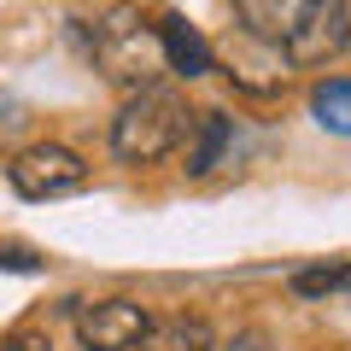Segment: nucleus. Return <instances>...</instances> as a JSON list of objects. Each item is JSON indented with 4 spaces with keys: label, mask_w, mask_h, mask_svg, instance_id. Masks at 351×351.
Masks as SVG:
<instances>
[{
    "label": "nucleus",
    "mask_w": 351,
    "mask_h": 351,
    "mask_svg": "<svg viewBox=\"0 0 351 351\" xmlns=\"http://www.w3.org/2000/svg\"><path fill=\"white\" fill-rule=\"evenodd\" d=\"M339 287H351V269H299L293 276V293H304V299H328Z\"/></svg>",
    "instance_id": "obj_11"
},
{
    "label": "nucleus",
    "mask_w": 351,
    "mask_h": 351,
    "mask_svg": "<svg viewBox=\"0 0 351 351\" xmlns=\"http://www.w3.org/2000/svg\"><path fill=\"white\" fill-rule=\"evenodd\" d=\"M311 112L328 135H351V82L346 76H328V82L311 88Z\"/></svg>",
    "instance_id": "obj_10"
},
{
    "label": "nucleus",
    "mask_w": 351,
    "mask_h": 351,
    "mask_svg": "<svg viewBox=\"0 0 351 351\" xmlns=\"http://www.w3.org/2000/svg\"><path fill=\"white\" fill-rule=\"evenodd\" d=\"M88 53H94V71L106 76L112 88L135 94V88H152L164 71V41H158V24H147L141 6H112V12L94 24L88 36Z\"/></svg>",
    "instance_id": "obj_1"
},
{
    "label": "nucleus",
    "mask_w": 351,
    "mask_h": 351,
    "mask_svg": "<svg viewBox=\"0 0 351 351\" xmlns=\"http://www.w3.org/2000/svg\"><path fill=\"white\" fill-rule=\"evenodd\" d=\"M188 106L176 100L170 88H135L123 100V112L112 117V152L123 164H158L170 158L176 147H182V135H188Z\"/></svg>",
    "instance_id": "obj_2"
},
{
    "label": "nucleus",
    "mask_w": 351,
    "mask_h": 351,
    "mask_svg": "<svg viewBox=\"0 0 351 351\" xmlns=\"http://www.w3.org/2000/svg\"><path fill=\"white\" fill-rule=\"evenodd\" d=\"M304 0H234V29L252 41H269V47H281L287 41V29L299 24Z\"/></svg>",
    "instance_id": "obj_7"
},
{
    "label": "nucleus",
    "mask_w": 351,
    "mask_h": 351,
    "mask_svg": "<svg viewBox=\"0 0 351 351\" xmlns=\"http://www.w3.org/2000/svg\"><path fill=\"white\" fill-rule=\"evenodd\" d=\"M6 176H12V188L24 193V199H71V193L88 188V164L76 158L71 147H59V141H41V147H24L12 164H6Z\"/></svg>",
    "instance_id": "obj_3"
},
{
    "label": "nucleus",
    "mask_w": 351,
    "mask_h": 351,
    "mask_svg": "<svg viewBox=\"0 0 351 351\" xmlns=\"http://www.w3.org/2000/svg\"><path fill=\"white\" fill-rule=\"evenodd\" d=\"M147 328H152V316L135 299H94L76 311V339L88 351H135Z\"/></svg>",
    "instance_id": "obj_5"
},
{
    "label": "nucleus",
    "mask_w": 351,
    "mask_h": 351,
    "mask_svg": "<svg viewBox=\"0 0 351 351\" xmlns=\"http://www.w3.org/2000/svg\"><path fill=\"white\" fill-rule=\"evenodd\" d=\"M0 351H53V346H47L41 334H12V339H6Z\"/></svg>",
    "instance_id": "obj_14"
},
{
    "label": "nucleus",
    "mask_w": 351,
    "mask_h": 351,
    "mask_svg": "<svg viewBox=\"0 0 351 351\" xmlns=\"http://www.w3.org/2000/svg\"><path fill=\"white\" fill-rule=\"evenodd\" d=\"M141 351H217V334L205 316H164L141 334Z\"/></svg>",
    "instance_id": "obj_8"
},
{
    "label": "nucleus",
    "mask_w": 351,
    "mask_h": 351,
    "mask_svg": "<svg viewBox=\"0 0 351 351\" xmlns=\"http://www.w3.org/2000/svg\"><path fill=\"white\" fill-rule=\"evenodd\" d=\"M0 269H41V258L24 246H0Z\"/></svg>",
    "instance_id": "obj_13"
},
{
    "label": "nucleus",
    "mask_w": 351,
    "mask_h": 351,
    "mask_svg": "<svg viewBox=\"0 0 351 351\" xmlns=\"http://www.w3.org/2000/svg\"><path fill=\"white\" fill-rule=\"evenodd\" d=\"M228 141H234V123H228L223 112H199V135H193V147H188V176H211L217 164H223Z\"/></svg>",
    "instance_id": "obj_9"
},
{
    "label": "nucleus",
    "mask_w": 351,
    "mask_h": 351,
    "mask_svg": "<svg viewBox=\"0 0 351 351\" xmlns=\"http://www.w3.org/2000/svg\"><path fill=\"white\" fill-rule=\"evenodd\" d=\"M223 351H276V339L263 334V328H240V334H234V339H228V346H223Z\"/></svg>",
    "instance_id": "obj_12"
},
{
    "label": "nucleus",
    "mask_w": 351,
    "mask_h": 351,
    "mask_svg": "<svg viewBox=\"0 0 351 351\" xmlns=\"http://www.w3.org/2000/svg\"><path fill=\"white\" fill-rule=\"evenodd\" d=\"M287 64L311 71V64H328L351 47V0H304L299 24L287 29Z\"/></svg>",
    "instance_id": "obj_4"
},
{
    "label": "nucleus",
    "mask_w": 351,
    "mask_h": 351,
    "mask_svg": "<svg viewBox=\"0 0 351 351\" xmlns=\"http://www.w3.org/2000/svg\"><path fill=\"white\" fill-rule=\"evenodd\" d=\"M158 41H164V71H176V76H205V71H211V59H217L211 41H205L182 12L158 18Z\"/></svg>",
    "instance_id": "obj_6"
}]
</instances>
